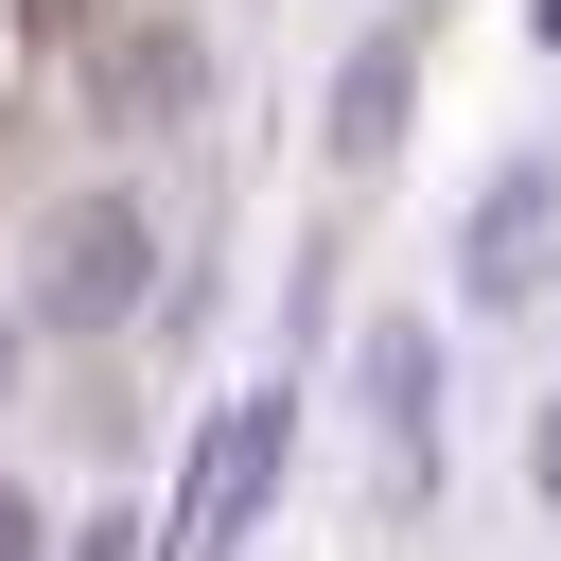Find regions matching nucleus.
Here are the masks:
<instances>
[{
  "instance_id": "obj_1",
  "label": "nucleus",
  "mask_w": 561,
  "mask_h": 561,
  "mask_svg": "<svg viewBox=\"0 0 561 561\" xmlns=\"http://www.w3.org/2000/svg\"><path fill=\"white\" fill-rule=\"evenodd\" d=\"M18 298H35L53 333H123V316L158 298V210H140V193H70V210L35 228Z\"/></svg>"
},
{
  "instance_id": "obj_8",
  "label": "nucleus",
  "mask_w": 561,
  "mask_h": 561,
  "mask_svg": "<svg viewBox=\"0 0 561 561\" xmlns=\"http://www.w3.org/2000/svg\"><path fill=\"white\" fill-rule=\"evenodd\" d=\"M0 368H18V333H0Z\"/></svg>"
},
{
  "instance_id": "obj_5",
  "label": "nucleus",
  "mask_w": 561,
  "mask_h": 561,
  "mask_svg": "<svg viewBox=\"0 0 561 561\" xmlns=\"http://www.w3.org/2000/svg\"><path fill=\"white\" fill-rule=\"evenodd\" d=\"M368 403H386L403 473H438V351H421V333H386V351H368Z\"/></svg>"
},
{
  "instance_id": "obj_4",
  "label": "nucleus",
  "mask_w": 561,
  "mask_h": 561,
  "mask_svg": "<svg viewBox=\"0 0 561 561\" xmlns=\"http://www.w3.org/2000/svg\"><path fill=\"white\" fill-rule=\"evenodd\" d=\"M386 140H403V35H368V53H351V88H333V158L368 175Z\"/></svg>"
},
{
  "instance_id": "obj_7",
  "label": "nucleus",
  "mask_w": 561,
  "mask_h": 561,
  "mask_svg": "<svg viewBox=\"0 0 561 561\" xmlns=\"http://www.w3.org/2000/svg\"><path fill=\"white\" fill-rule=\"evenodd\" d=\"M543 35H561V0H543Z\"/></svg>"
},
{
  "instance_id": "obj_3",
  "label": "nucleus",
  "mask_w": 561,
  "mask_h": 561,
  "mask_svg": "<svg viewBox=\"0 0 561 561\" xmlns=\"http://www.w3.org/2000/svg\"><path fill=\"white\" fill-rule=\"evenodd\" d=\"M543 228H561V175H543V158H508V175H491V210H473V298H526V280H543Z\"/></svg>"
},
{
  "instance_id": "obj_6",
  "label": "nucleus",
  "mask_w": 561,
  "mask_h": 561,
  "mask_svg": "<svg viewBox=\"0 0 561 561\" xmlns=\"http://www.w3.org/2000/svg\"><path fill=\"white\" fill-rule=\"evenodd\" d=\"M0 561H35V508H18V491H0Z\"/></svg>"
},
{
  "instance_id": "obj_2",
  "label": "nucleus",
  "mask_w": 561,
  "mask_h": 561,
  "mask_svg": "<svg viewBox=\"0 0 561 561\" xmlns=\"http://www.w3.org/2000/svg\"><path fill=\"white\" fill-rule=\"evenodd\" d=\"M263 473H280V386H245V403H210V421H193V491H175L158 561H228V543H245V508H263Z\"/></svg>"
}]
</instances>
